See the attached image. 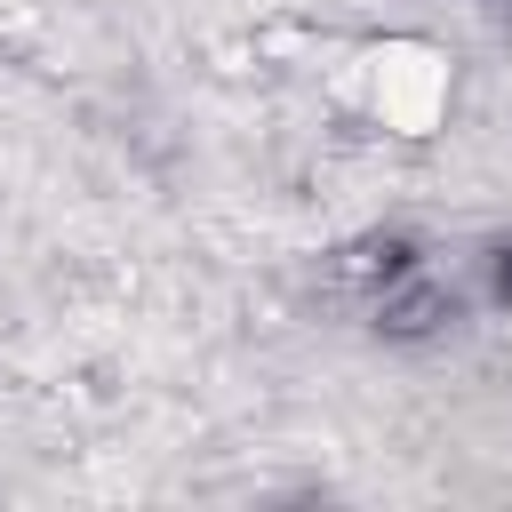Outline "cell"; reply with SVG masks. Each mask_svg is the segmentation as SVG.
<instances>
[{
    "label": "cell",
    "instance_id": "6da1fadb",
    "mask_svg": "<svg viewBox=\"0 0 512 512\" xmlns=\"http://www.w3.org/2000/svg\"><path fill=\"white\" fill-rule=\"evenodd\" d=\"M368 104H376L384 128L424 136L448 104V64L432 48H384V56H368Z\"/></svg>",
    "mask_w": 512,
    "mask_h": 512
}]
</instances>
